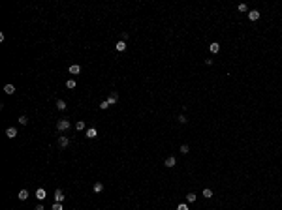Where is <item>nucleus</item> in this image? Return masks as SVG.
<instances>
[{
    "mask_svg": "<svg viewBox=\"0 0 282 210\" xmlns=\"http://www.w3.org/2000/svg\"><path fill=\"white\" fill-rule=\"evenodd\" d=\"M68 128H70V120H66V118H62V120L57 122V129L58 131H66Z\"/></svg>",
    "mask_w": 282,
    "mask_h": 210,
    "instance_id": "f257e3e1",
    "label": "nucleus"
},
{
    "mask_svg": "<svg viewBox=\"0 0 282 210\" xmlns=\"http://www.w3.org/2000/svg\"><path fill=\"white\" fill-rule=\"evenodd\" d=\"M246 17H248V21H258L259 17H262V13H259L258 9H250V12L246 13Z\"/></svg>",
    "mask_w": 282,
    "mask_h": 210,
    "instance_id": "f03ea898",
    "label": "nucleus"
},
{
    "mask_svg": "<svg viewBox=\"0 0 282 210\" xmlns=\"http://www.w3.org/2000/svg\"><path fill=\"white\" fill-rule=\"evenodd\" d=\"M164 165H166V167H167V169H173V167H175V165H177V160H175V158H173V156H169V158H166V161H164Z\"/></svg>",
    "mask_w": 282,
    "mask_h": 210,
    "instance_id": "7ed1b4c3",
    "label": "nucleus"
},
{
    "mask_svg": "<svg viewBox=\"0 0 282 210\" xmlns=\"http://www.w3.org/2000/svg\"><path fill=\"white\" fill-rule=\"evenodd\" d=\"M117 99H118V94H117V90L109 92V98H107V103H109V105H115V103H117Z\"/></svg>",
    "mask_w": 282,
    "mask_h": 210,
    "instance_id": "20e7f679",
    "label": "nucleus"
},
{
    "mask_svg": "<svg viewBox=\"0 0 282 210\" xmlns=\"http://www.w3.org/2000/svg\"><path fill=\"white\" fill-rule=\"evenodd\" d=\"M209 51H211L213 54H218V53H220V43H218V41H213L211 45H209Z\"/></svg>",
    "mask_w": 282,
    "mask_h": 210,
    "instance_id": "39448f33",
    "label": "nucleus"
},
{
    "mask_svg": "<svg viewBox=\"0 0 282 210\" xmlns=\"http://www.w3.org/2000/svg\"><path fill=\"white\" fill-rule=\"evenodd\" d=\"M6 137H8V139L17 137V128H8V129H6Z\"/></svg>",
    "mask_w": 282,
    "mask_h": 210,
    "instance_id": "423d86ee",
    "label": "nucleus"
},
{
    "mask_svg": "<svg viewBox=\"0 0 282 210\" xmlns=\"http://www.w3.org/2000/svg\"><path fill=\"white\" fill-rule=\"evenodd\" d=\"M68 145H70L68 137H64V135H62V137H58V146H60V148H66Z\"/></svg>",
    "mask_w": 282,
    "mask_h": 210,
    "instance_id": "0eeeda50",
    "label": "nucleus"
},
{
    "mask_svg": "<svg viewBox=\"0 0 282 210\" xmlns=\"http://www.w3.org/2000/svg\"><path fill=\"white\" fill-rule=\"evenodd\" d=\"M36 197L40 199V201H43V199H45V197H47V193H45V190H43V188H38V190H36Z\"/></svg>",
    "mask_w": 282,
    "mask_h": 210,
    "instance_id": "6e6552de",
    "label": "nucleus"
},
{
    "mask_svg": "<svg viewBox=\"0 0 282 210\" xmlns=\"http://www.w3.org/2000/svg\"><path fill=\"white\" fill-rule=\"evenodd\" d=\"M115 49L118 51V53H122V51H126V41H117V45H115Z\"/></svg>",
    "mask_w": 282,
    "mask_h": 210,
    "instance_id": "1a4fd4ad",
    "label": "nucleus"
},
{
    "mask_svg": "<svg viewBox=\"0 0 282 210\" xmlns=\"http://www.w3.org/2000/svg\"><path fill=\"white\" fill-rule=\"evenodd\" d=\"M64 201V193H62V190H57L55 191V203H62Z\"/></svg>",
    "mask_w": 282,
    "mask_h": 210,
    "instance_id": "9d476101",
    "label": "nucleus"
},
{
    "mask_svg": "<svg viewBox=\"0 0 282 210\" xmlns=\"http://www.w3.org/2000/svg\"><path fill=\"white\" fill-rule=\"evenodd\" d=\"M196 199H198V195L194 193V191H190V193H186V203H196Z\"/></svg>",
    "mask_w": 282,
    "mask_h": 210,
    "instance_id": "9b49d317",
    "label": "nucleus"
},
{
    "mask_svg": "<svg viewBox=\"0 0 282 210\" xmlns=\"http://www.w3.org/2000/svg\"><path fill=\"white\" fill-rule=\"evenodd\" d=\"M96 135H98V131H96V128H89V129H86V137H89V139H94Z\"/></svg>",
    "mask_w": 282,
    "mask_h": 210,
    "instance_id": "f8f14e48",
    "label": "nucleus"
},
{
    "mask_svg": "<svg viewBox=\"0 0 282 210\" xmlns=\"http://www.w3.org/2000/svg\"><path fill=\"white\" fill-rule=\"evenodd\" d=\"M17 197H19V201H26L28 199V190H21Z\"/></svg>",
    "mask_w": 282,
    "mask_h": 210,
    "instance_id": "ddd939ff",
    "label": "nucleus"
},
{
    "mask_svg": "<svg viewBox=\"0 0 282 210\" xmlns=\"http://www.w3.org/2000/svg\"><path fill=\"white\" fill-rule=\"evenodd\" d=\"M201 195H203L205 199H211V197H213L214 193H213V190H211V188H205V190L201 191Z\"/></svg>",
    "mask_w": 282,
    "mask_h": 210,
    "instance_id": "4468645a",
    "label": "nucleus"
},
{
    "mask_svg": "<svg viewBox=\"0 0 282 210\" xmlns=\"http://www.w3.org/2000/svg\"><path fill=\"white\" fill-rule=\"evenodd\" d=\"M70 73H73V75H77L79 71H81V66H77V64H73V66H70V70H68Z\"/></svg>",
    "mask_w": 282,
    "mask_h": 210,
    "instance_id": "2eb2a0df",
    "label": "nucleus"
},
{
    "mask_svg": "<svg viewBox=\"0 0 282 210\" xmlns=\"http://www.w3.org/2000/svg\"><path fill=\"white\" fill-rule=\"evenodd\" d=\"M57 109L58 111H64V109H66V102H64V99H57Z\"/></svg>",
    "mask_w": 282,
    "mask_h": 210,
    "instance_id": "dca6fc26",
    "label": "nucleus"
},
{
    "mask_svg": "<svg viewBox=\"0 0 282 210\" xmlns=\"http://www.w3.org/2000/svg\"><path fill=\"white\" fill-rule=\"evenodd\" d=\"M4 92H6V94H13V92H15V86H13V84H6V86H4Z\"/></svg>",
    "mask_w": 282,
    "mask_h": 210,
    "instance_id": "f3484780",
    "label": "nucleus"
},
{
    "mask_svg": "<svg viewBox=\"0 0 282 210\" xmlns=\"http://www.w3.org/2000/svg\"><path fill=\"white\" fill-rule=\"evenodd\" d=\"M237 12H241V13H248V6H246V4H239V6H237Z\"/></svg>",
    "mask_w": 282,
    "mask_h": 210,
    "instance_id": "a211bd4d",
    "label": "nucleus"
},
{
    "mask_svg": "<svg viewBox=\"0 0 282 210\" xmlns=\"http://www.w3.org/2000/svg\"><path fill=\"white\" fill-rule=\"evenodd\" d=\"M102 190H104V184H102V182H96V184H94V191H96V193H100Z\"/></svg>",
    "mask_w": 282,
    "mask_h": 210,
    "instance_id": "6ab92c4d",
    "label": "nucleus"
},
{
    "mask_svg": "<svg viewBox=\"0 0 282 210\" xmlns=\"http://www.w3.org/2000/svg\"><path fill=\"white\" fill-rule=\"evenodd\" d=\"M177 122H179V124H186L188 120H186V116H184V115H179V116H177Z\"/></svg>",
    "mask_w": 282,
    "mask_h": 210,
    "instance_id": "aec40b11",
    "label": "nucleus"
},
{
    "mask_svg": "<svg viewBox=\"0 0 282 210\" xmlns=\"http://www.w3.org/2000/svg\"><path fill=\"white\" fill-rule=\"evenodd\" d=\"M75 84H77V83H75L73 79H68V81H66V86L70 88V90H72V88H75Z\"/></svg>",
    "mask_w": 282,
    "mask_h": 210,
    "instance_id": "412c9836",
    "label": "nucleus"
},
{
    "mask_svg": "<svg viewBox=\"0 0 282 210\" xmlns=\"http://www.w3.org/2000/svg\"><path fill=\"white\" fill-rule=\"evenodd\" d=\"M190 152V146L188 145H181V154H188Z\"/></svg>",
    "mask_w": 282,
    "mask_h": 210,
    "instance_id": "4be33fe9",
    "label": "nucleus"
},
{
    "mask_svg": "<svg viewBox=\"0 0 282 210\" xmlns=\"http://www.w3.org/2000/svg\"><path fill=\"white\" fill-rule=\"evenodd\" d=\"M26 122H28V118H26L25 115H21V116H19V124H23V126H26Z\"/></svg>",
    "mask_w": 282,
    "mask_h": 210,
    "instance_id": "5701e85b",
    "label": "nucleus"
},
{
    "mask_svg": "<svg viewBox=\"0 0 282 210\" xmlns=\"http://www.w3.org/2000/svg\"><path fill=\"white\" fill-rule=\"evenodd\" d=\"M75 129H79V131H81V129H85V122H83V120H79V122L75 124Z\"/></svg>",
    "mask_w": 282,
    "mask_h": 210,
    "instance_id": "b1692460",
    "label": "nucleus"
},
{
    "mask_svg": "<svg viewBox=\"0 0 282 210\" xmlns=\"http://www.w3.org/2000/svg\"><path fill=\"white\" fill-rule=\"evenodd\" d=\"M177 210H188V205L186 203H181V205H177Z\"/></svg>",
    "mask_w": 282,
    "mask_h": 210,
    "instance_id": "393cba45",
    "label": "nucleus"
},
{
    "mask_svg": "<svg viewBox=\"0 0 282 210\" xmlns=\"http://www.w3.org/2000/svg\"><path fill=\"white\" fill-rule=\"evenodd\" d=\"M107 107H109V103H107V99H105V102H102V103H100V109H102V111H105Z\"/></svg>",
    "mask_w": 282,
    "mask_h": 210,
    "instance_id": "a878e982",
    "label": "nucleus"
},
{
    "mask_svg": "<svg viewBox=\"0 0 282 210\" xmlns=\"http://www.w3.org/2000/svg\"><path fill=\"white\" fill-rule=\"evenodd\" d=\"M53 210H64V208H62L60 203H55V205H53Z\"/></svg>",
    "mask_w": 282,
    "mask_h": 210,
    "instance_id": "bb28decb",
    "label": "nucleus"
},
{
    "mask_svg": "<svg viewBox=\"0 0 282 210\" xmlns=\"http://www.w3.org/2000/svg\"><path fill=\"white\" fill-rule=\"evenodd\" d=\"M121 40H122V41L128 40V32H122V34H121Z\"/></svg>",
    "mask_w": 282,
    "mask_h": 210,
    "instance_id": "cd10ccee",
    "label": "nucleus"
},
{
    "mask_svg": "<svg viewBox=\"0 0 282 210\" xmlns=\"http://www.w3.org/2000/svg\"><path fill=\"white\" fill-rule=\"evenodd\" d=\"M213 62H214L213 58H207V60H205V64H207V66H213Z\"/></svg>",
    "mask_w": 282,
    "mask_h": 210,
    "instance_id": "c85d7f7f",
    "label": "nucleus"
},
{
    "mask_svg": "<svg viewBox=\"0 0 282 210\" xmlns=\"http://www.w3.org/2000/svg\"><path fill=\"white\" fill-rule=\"evenodd\" d=\"M34 210H43V205H38V206H36Z\"/></svg>",
    "mask_w": 282,
    "mask_h": 210,
    "instance_id": "c756f323",
    "label": "nucleus"
}]
</instances>
